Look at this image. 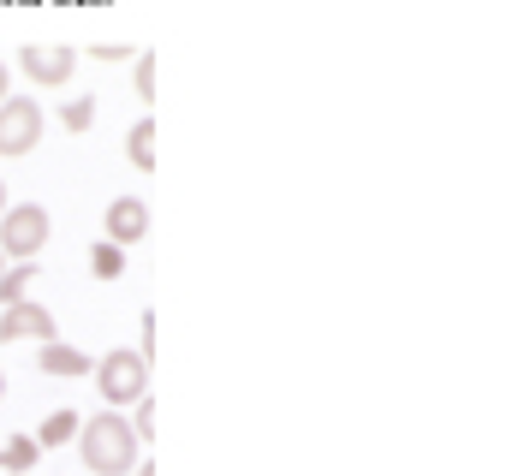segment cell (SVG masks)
<instances>
[{"label":"cell","instance_id":"6da1fadb","mask_svg":"<svg viewBox=\"0 0 512 476\" xmlns=\"http://www.w3.org/2000/svg\"><path fill=\"white\" fill-rule=\"evenodd\" d=\"M137 435H131V417L126 411H96V417H84L78 423V459H84V471L90 476H131L137 465Z\"/></svg>","mask_w":512,"mask_h":476},{"label":"cell","instance_id":"7a4b0ae2","mask_svg":"<svg viewBox=\"0 0 512 476\" xmlns=\"http://www.w3.org/2000/svg\"><path fill=\"white\" fill-rule=\"evenodd\" d=\"M90 381H96V393H102L108 411H131L149 393V357L137 352V346L131 352H108V357H96Z\"/></svg>","mask_w":512,"mask_h":476},{"label":"cell","instance_id":"3957f363","mask_svg":"<svg viewBox=\"0 0 512 476\" xmlns=\"http://www.w3.org/2000/svg\"><path fill=\"white\" fill-rule=\"evenodd\" d=\"M48 238H54V221H48L42 203H6L0 209V250H6V262H36Z\"/></svg>","mask_w":512,"mask_h":476},{"label":"cell","instance_id":"277c9868","mask_svg":"<svg viewBox=\"0 0 512 476\" xmlns=\"http://www.w3.org/2000/svg\"><path fill=\"white\" fill-rule=\"evenodd\" d=\"M36 143H42V102L36 96H6L0 102V155L24 161Z\"/></svg>","mask_w":512,"mask_h":476},{"label":"cell","instance_id":"5b68a950","mask_svg":"<svg viewBox=\"0 0 512 476\" xmlns=\"http://www.w3.org/2000/svg\"><path fill=\"white\" fill-rule=\"evenodd\" d=\"M18 72L36 90H66L72 72H78V48H66V42H30V48H18Z\"/></svg>","mask_w":512,"mask_h":476},{"label":"cell","instance_id":"8992f818","mask_svg":"<svg viewBox=\"0 0 512 476\" xmlns=\"http://www.w3.org/2000/svg\"><path fill=\"white\" fill-rule=\"evenodd\" d=\"M0 340H6V346H18V340H36V346H42V340H60V334H54V310H48V304H30V298L6 304V310H0Z\"/></svg>","mask_w":512,"mask_h":476},{"label":"cell","instance_id":"52a82bcc","mask_svg":"<svg viewBox=\"0 0 512 476\" xmlns=\"http://www.w3.org/2000/svg\"><path fill=\"white\" fill-rule=\"evenodd\" d=\"M102 233H108V244L131 250L137 238H149V203L143 197H114L108 215H102Z\"/></svg>","mask_w":512,"mask_h":476},{"label":"cell","instance_id":"ba28073f","mask_svg":"<svg viewBox=\"0 0 512 476\" xmlns=\"http://www.w3.org/2000/svg\"><path fill=\"white\" fill-rule=\"evenodd\" d=\"M36 369H42V375H54V381H84V375L96 369V357L78 352V346H66V340H42Z\"/></svg>","mask_w":512,"mask_h":476},{"label":"cell","instance_id":"9c48e42d","mask_svg":"<svg viewBox=\"0 0 512 476\" xmlns=\"http://www.w3.org/2000/svg\"><path fill=\"white\" fill-rule=\"evenodd\" d=\"M78 423H84V417H78L72 405H66V411H48V417H42V429H36V447L48 453V447H66V441H78Z\"/></svg>","mask_w":512,"mask_h":476},{"label":"cell","instance_id":"30bf717a","mask_svg":"<svg viewBox=\"0 0 512 476\" xmlns=\"http://www.w3.org/2000/svg\"><path fill=\"white\" fill-rule=\"evenodd\" d=\"M126 155L137 173H155V119H137L126 131Z\"/></svg>","mask_w":512,"mask_h":476},{"label":"cell","instance_id":"8fae6325","mask_svg":"<svg viewBox=\"0 0 512 476\" xmlns=\"http://www.w3.org/2000/svg\"><path fill=\"white\" fill-rule=\"evenodd\" d=\"M42 459V447H36V435H12L6 447H0V471L6 476H24L30 465Z\"/></svg>","mask_w":512,"mask_h":476},{"label":"cell","instance_id":"7c38bea8","mask_svg":"<svg viewBox=\"0 0 512 476\" xmlns=\"http://www.w3.org/2000/svg\"><path fill=\"white\" fill-rule=\"evenodd\" d=\"M30 280H36V262H6V268H0V310L18 304V298L30 292Z\"/></svg>","mask_w":512,"mask_h":476},{"label":"cell","instance_id":"4fadbf2b","mask_svg":"<svg viewBox=\"0 0 512 476\" xmlns=\"http://www.w3.org/2000/svg\"><path fill=\"white\" fill-rule=\"evenodd\" d=\"M90 274H96V280H120V274H126V250L102 238V244L90 250Z\"/></svg>","mask_w":512,"mask_h":476},{"label":"cell","instance_id":"5bb4252c","mask_svg":"<svg viewBox=\"0 0 512 476\" xmlns=\"http://www.w3.org/2000/svg\"><path fill=\"white\" fill-rule=\"evenodd\" d=\"M60 125H66V131H90V125H96V96H72V102L60 108Z\"/></svg>","mask_w":512,"mask_h":476},{"label":"cell","instance_id":"9a60e30c","mask_svg":"<svg viewBox=\"0 0 512 476\" xmlns=\"http://www.w3.org/2000/svg\"><path fill=\"white\" fill-rule=\"evenodd\" d=\"M131 435H137V441H149V435H155V399H149V393L131 405Z\"/></svg>","mask_w":512,"mask_h":476},{"label":"cell","instance_id":"2e32d148","mask_svg":"<svg viewBox=\"0 0 512 476\" xmlns=\"http://www.w3.org/2000/svg\"><path fill=\"white\" fill-rule=\"evenodd\" d=\"M131 78H137V96H143V102H155V60H149V54H137Z\"/></svg>","mask_w":512,"mask_h":476},{"label":"cell","instance_id":"e0dca14e","mask_svg":"<svg viewBox=\"0 0 512 476\" xmlns=\"http://www.w3.org/2000/svg\"><path fill=\"white\" fill-rule=\"evenodd\" d=\"M96 60H108V66H120V60H131L137 48H126V42H102V48H90Z\"/></svg>","mask_w":512,"mask_h":476},{"label":"cell","instance_id":"ac0fdd59","mask_svg":"<svg viewBox=\"0 0 512 476\" xmlns=\"http://www.w3.org/2000/svg\"><path fill=\"white\" fill-rule=\"evenodd\" d=\"M12 96V72H6V60H0V102Z\"/></svg>","mask_w":512,"mask_h":476},{"label":"cell","instance_id":"d6986e66","mask_svg":"<svg viewBox=\"0 0 512 476\" xmlns=\"http://www.w3.org/2000/svg\"><path fill=\"white\" fill-rule=\"evenodd\" d=\"M131 476H161L155 465H131Z\"/></svg>","mask_w":512,"mask_h":476},{"label":"cell","instance_id":"ffe728a7","mask_svg":"<svg viewBox=\"0 0 512 476\" xmlns=\"http://www.w3.org/2000/svg\"><path fill=\"white\" fill-rule=\"evenodd\" d=\"M6 203H12V197H6V179H0V209H6Z\"/></svg>","mask_w":512,"mask_h":476},{"label":"cell","instance_id":"44dd1931","mask_svg":"<svg viewBox=\"0 0 512 476\" xmlns=\"http://www.w3.org/2000/svg\"><path fill=\"white\" fill-rule=\"evenodd\" d=\"M0 399H6V369H0Z\"/></svg>","mask_w":512,"mask_h":476},{"label":"cell","instance_id":"7402d4cb","mask_svg":"<svg viewBox=\"0 0 512 476\" xmlns=\"http://www.w3.org/2000/svg\"><path fill=\"white\" fill-rule=\"evenodd\" d=\"M0 268H6V250H0Z\"/></svg>","mask_w":512,"mask_h":476}]
</instances>
